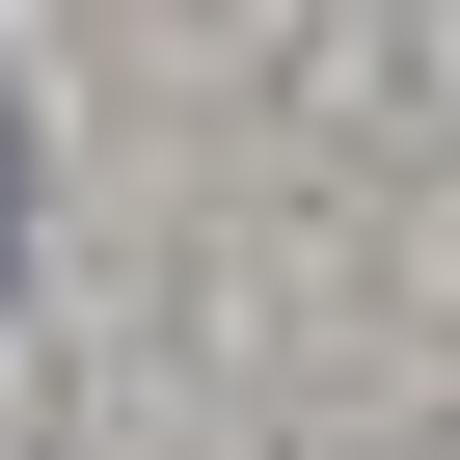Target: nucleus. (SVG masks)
Wrapping results in <instances>:
<instances>
[{"mask_svg": "<svg viewBox=\"0 0 460 460\" xmlns=\"http://www.w3.org/2000/svg\"><path fill=\"white\" fill-rule=\"evenodd\" d=\"M0 271H28V109H0Z\"/></svg>", "mask_w": 460, "mask_h": 460, "instance_id": "f257e3e1", "label": "nucleus"}]
</instances>
